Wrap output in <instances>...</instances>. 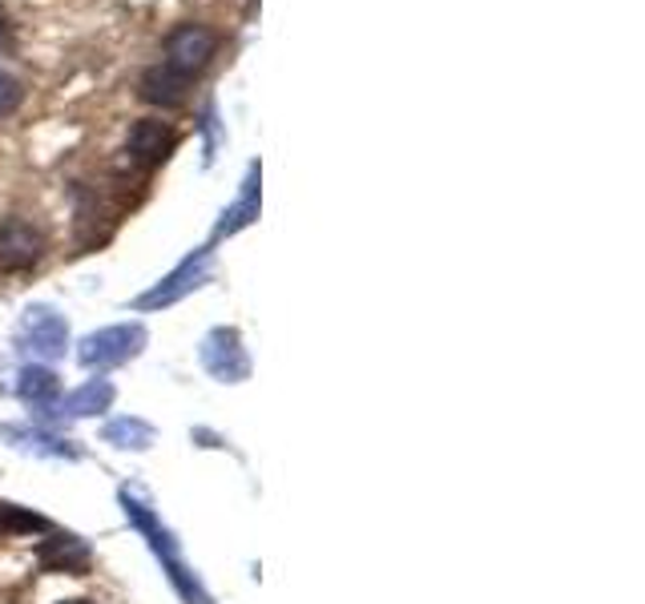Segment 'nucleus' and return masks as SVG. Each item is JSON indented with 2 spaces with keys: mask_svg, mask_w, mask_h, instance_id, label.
Wrapping results in <instances>:
<instances>
[{
  "mask_svg": "<svg viewBox=\"0 0 645 604\" xmlns=\"http://www.w3.org/2000/svg\"><path fill=\"white\" fill-rule=\"evenodd\" d=\"M218 53V33L206 25H178L166 37V61L162 65H170L173 73H182V77H194L202 73Z\"/></svg>",
  "mask_w": 645,
  "mask_h": 604,
  "instance_id": "1",
  "label": "nucleus"
},
{
  "mask_svg": "<svg viewBox=\"0 0 645 604\" xmlns=\"http://www.w3.org/2000/svg\"><path fill=\"white\" fill-rule=\"evenodd\" d=\"M142 326H109L101 335H89L86 347H81V363L86 367H109L121 363L129 355L142 347Z\"/></svg>",
  "mask_w": 645,
  "mask_h": 604,
  "instance_id": "2",
  "label": "nucleus"
},
{
  "mask_svg": "<svg viewBox=\"0 0 645 604\" xmlns=\"http://www.w3.org/2000/svg\"><path fill=\"white\" fill-rule=\"evenodd\" d=\"M44 250V239L29 222L0 226V270H29Z\"/></svg>",
  "mask_w": 645,
  "mask_h": 604,
  "instance_id": "3",
  "label": "nucleus"
},
{
  "mask_svg": "<svg viewBox=\"0 0 645 604\" xmlns=\"http://www.w3.org/2000/svg\"><path fill=\"white\" fill-rule=\"evenodd\" d=\"M173 150V129L158 117H145V121H133L129 129V154L142 166H162Z\"/></svg>",
  "mask_w": 645,
  "mask_h": 604,
  "instance_id": "4",
  "label": "nucleus"
},
{
  "mask_svg": "<svg viewBox=\"0 0 645 604\" xmlns=\"http://www.w3.org/2000/svg\"><path fill=\"white\" fill-rule=\"evenodd\" d=\"M202 359H206V367L215 371L218 380H230V383L246 380V371H250L234 331H215V335L206 338V347H202Z\"/></svg>",
  "mask_w": 645,
  "mask_h": 604,
  "instance_id": "5",
  "label": "nucleus"
},
{
  "mask_svg": "<svg viewBox=\"0 0 645 604\" xmlns=\"http://www.w3.org/2000/svg\"><path fill=\"white\" fill-rule=\"evenodd\" d=\"M186 85L190 77H182V73H173L170 65H154V69L142 73V98L150 101V105H162V110H173V105H182L186 101Z\"/></svg>",
  "mask_w": 645,
  "mask_h": 604,
  "instance_id": "6",
  "label": "nucleus"
},
{
  "mask_svg": "<svg viewBox=\"0 0 645 604\" xmlns=\"http://www.w3.org/2000/svg\"><path fill=\"white\" fill-rule=\"evenodd\" d=\"M25 338L33 343V351L61 355L65 351V323H61L53 310H29V319H25Z\"/></svg>",
  "mask_w": 645,
  "mask_h": 604,
  "instance_id": "7",
  "label": "nucleus"
},
{
  "mask_svg": "<svg viewBox=\"0 0 645 604\" xmlns=\"http://www.w3.org/2000/svg\"><path fill=\"white\" fill-rule=\"evenodd\" d=\"M206 267H210V258H206V254H198V262L190 258L186 267L178 270V274H170V279L162 282L154 295H145L142 303H138V307H158V303L166 307V303H173V298H182V295L190 291V286H198V279L206 274Z\"/></svg>",
  "mask_w": 645,
  "mask_h": 604,
  "instance_id": "8",
  "label": "nucleus"
},
{
  "mask_svg": "<svg viewBox=\"0 0 645 604\" xmlns=\"http://www.w3.org/2000/svg\"><path fill=\"white\" fill-rule=\"evenodd\" d=\"M109 399H114V387L109 383H86L77 395H69V411L73 415H89V411H101L109 408Z\"/></svg>",
  "mask_w": 645,
  "mask_h": 604,
  "instance_id": "9",
  "label": "nucleus"
},
{
  "mask_svg": "<svg viewBox=\"0 0 645 604\" xmlns=\"http://www.w3.org/2000/svg\"><path fill=\"white\" fill-rule=\"evenodd\" d=\"M21 380H25L21 383V395L33 399V403H41V399H53V395H57V375L44 371V367H29Z\"/></svg>",
  "mask_w": 645,
  "mask_h": 604,
  "instance_id": "10",
  "label": "nucleus"
},
{
  "mask_svg": "<svg viewBox=\"0 0 645 604\" xmlns=\"http://www.w3.org/2000/svg\"><path fill=\"white\" fill-rule=\"evenodd\" d=\"M255 214H258V202H255V178H250V182H246V197L238 202V206H234V210L227 214V218H222V226H218V234H234V230H243V226L250 222Z\"/></svg>",
  "mask_w": 645,
  "mask_h": 604,
  "instance_id": "11",
  "label": "nucleus"
},
{
  "mask_svg": "<svg viewBox=\"0 0 645 604\" xmlns=\"http://www.w3.org/2000/svg\"><path fill=\"white\" fill-rule=\"evenodd\" d=\"M21 98H25L21 81H16L13 73H0V117H9L21 105Z\"/></svg>",
  "mask_w": 645,
  "mask_h": 604,
  "instance_id": "12",
  "label": "nucleus"
},
{
  "mask_svg": "<svg viewBox=\"0 0 645 604\" xmlns=\"http://www.w3.org/2000/svg\"><path fill=\"white\" fill-rule=\"evenodd\" d=\"M109 439H138L133 448H145V444H150V427H142V423H114V427H109Z\"/></svg>",
  "mask_w": 645,
  "mask_h": 604,
  "instance_id": "13",
  "label": "nucleus"
},
{
  "mask_svg": "<svg viewBox=\"0 0 645 604\" xmlns=\"http://www.w3.org/2000/svg\"><path fill=\"white\" fill-rule=\"evenodd\" d=\"M69 604H86V601H69Z\"/></svg>",
  "mask_w": 645,
  "mask_h": 604,
  "instance_id": "14",
  "label": "nucleus"
}]
</instances>
